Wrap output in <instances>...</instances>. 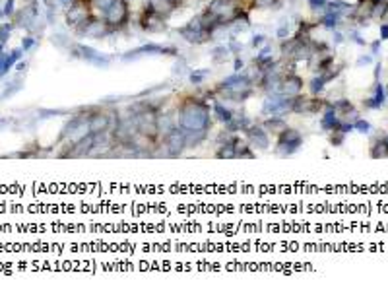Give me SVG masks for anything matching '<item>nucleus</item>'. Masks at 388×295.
I'll return each instance as SVG.
<instances>
[{
  "label": "nucleus",
  "mask_w": 388,
  "mask_h": 295,
  "mask_svg": "<svg viewBox=\"0 0 388 295\" xmlns=\"http://www.w3.org/2000/svg\"><path fill=\"white\" fill-rule=\"evenodd\" d=\"M303 134L297 128H291L288 126L286 130H281L276 138V148L274 152L281 157H291L293 153H297L303 148Z\"/></svg>",
  "instance_id": "4"
},
{
  "label": "nucleus",
  "mask_w": 388,
  "mask_h": 295,
  "mask_svg": "<svg viewBox=\"0 0 388 295\" xmlns=\"http://www.w3.org/2000/svg\"><path fill=\"white\" fill-rule=\"evenodd\" d=\"M157 55H165V56L177 58V56L181 55V51H179L177 45H161V43H155V41H150V43H144V45H140V47H136V49L126 51L121 58L124 62H128V60H136V58H140V56H157Z\"/></svg>",
  "instance_id": "3"
},
{
  "label": "nucleus",
  "mask_w": 388,
  "mask_h": 295,
  "mask_svg": "<svg viewBox=\"0 0 388 295\" xmlns=\"http://www.w3.org/2000/svg\"><path fill=\"white\" fill-rule=\"evenodd\" d=\"M373 60V56H361L359 60H357V66H363V64H369Z\"/></svg>",
  "instance_id": "53"
},
{
  "label": "nucleus",
  "mask_w": 388,
  "mask_h": 295,
  "mask_svg": "<svg viewBox=\"0 0 388 295\" xmlns=\"http://www.w3.org/2000/svg\"><path fill=\"white\" fill-rule=\"evenodd\" d=\"M105 22L109 23L111 27H115L119 33H128L130 27V0H115L111 6L107 8V12L101 16Z\"/></svg>",
  "instance_id": "2"
},
{
  "label": "nucleus",
  "mask_w": 388,
  "mask_h": 295,
  "mask_svg": "<svg viewBox=\"0 0 388 295\" xmlns=\"http://www.w3.org/2000/svg\"><path fill=\"white\" fill-rule=\"evenodd\" d=\"M2 47H4V45H2V43H0V53H2Z\"/></svg>",
  "instance_id": "60"
},
{
  "label": "nucleus",
  "mask_w": 388,
  "mask_h": 295,
  "mask_svg": "<svg viewBox=\"0 0 388 295\" xmlns=\"http://www.w3.org/2000/svg\"><path fill=\"white\" fill-rule=\"evenodd\" d=\"M35 43H37V39H35L33 35H25V37L22 39V51L23 53H27L29 49H33Z\"/></svg>",
  "instance_id": "47"
},
{
  "label": "nucleus",
  "mask_w": 388,
  "mask_h": 295,
  "mask_svg": "<svg viewBox=\"0 0 388 295\" xmlns=\"http://www.w3.org/2000/svg\"><path fill=\"white\" fill-rule=\"evenodd\" d=\"M58 4H60V6H64V8H68V6L72 4V0H58Z\"/></svg>",
  "instance_id": "55"
},
{
  "label": "nucleus",
  "mask_w": 388,
  "mask_h": 295,
  "mask_svg": "<svg viewBox=\"0 0 388 295\" xmlns=\"http://www.w3.org/2000/svg\"><path fill=\"white\" fill-rule=\"evenodd\" d=\"M266 43H268V37L264 33H255L253 39H251V47H253V49H260V47H264Z\"/></svg>",
  "instance_id": "44"
},
{
  "label": "nucleus",
  "mask_w": 388,
  "mask_h": 295,
  "mask_svg": "<svg viewBox=\"0 0 388 295\" xmlns=\"http://www.w3.org/2000/svg\"><path fill=\"white\" fill-rule=\"evenodd\" d=\"M113 35H119V31H117L115 27H111L109 23L103 20V18L97 16V18L91 22V25H89L88 33H86V39L103 41V39H109V37H113Z\"/></svg>",
  "instance_id": "12"
},
{
  "label": "nucleus",
  "mask_w": 388,
  "mask_h": 295,
  "mask_svg": "<svg viewBox=\"0 0 388 295\" xmlns=\"http://www.w3.org/2000/svg\"><path fill=\"white\" fill-rule=\"evenodd\" d=\"M369 153H371L373 159L388 157V146H386V142H384V138H373L371 148H369Z\"/></svg>",
  "instance_id": "24"
},
{
  "label": "nucleus",
  "mask_w": 388,
  "mask_h": 295,
  "mask_svg": "<svg viewBox=\"0 0 388 295\" xmlns=\"http://www.w3.org/2000/svg\"><path fill=\"white\" fill-rule=\"evenodd\" d=\"M303 86H305V80L297 72H284L279 93L286 97H295V95L303 93Z\"/></svg>",
  "instance_id": "11"
},
{
  "label": "nucleus",
  "mask_w": 388,
  "mask_h": 295,
  "mask_svg": "<svg viewBox=\"0 0 388 295\" xmlns=\"http://www.w3.org/2000/svg\"><path fill=\"white\" fill-rule=\"evenodd\" d=\"M319 25L322 27H326V29H338V25H340V16L338 14H334V12H328L324 10L321 16V20H319Z\"/></svg>",
  "instance_id": "30"
},
{
  "label": "nucleus",
  "mask_w": 388,
  "mask_h": 295,
  "mask_svg": "<svg viewBox=\"0 0 388 295\" xmlns=\"http://www.w3.org/2000/svg\"><path fill=\"white\" fill-rule=\"evenodd\" d=\"M51 41H53V45L58 47V49H70V45L74 43V41H70V37L64 35V33H55V35L51 37Z\"/></svg>",
  "instance_id": "36"
},
{
  "label": "nucleus",
  "mask_w": 388,
  "mask_h": 295,
  "mask_svg": "<svg viewBox=\"0 0 388 295\" xmlns=\"http://www.w3.org/2000/svg\"><path fill=\"white\" fill-rule=\"evenodd\" d=\"M332 39H334V43H336V45L344 43V35L338 31V29H334V37H332Z\"/></svg>",
  "instance_id": "50"
},
{
  "label": "nucleus",
  "mask_w": 388,
  "mask_h": 295,
  "mask_svg": "<svg viewBox=\"0 0 388 295\" xmlns=\"http://www.w3.org/2000/svg\"><path fill=\"white\" fill-rule=\"evenodd\" d=\"M243 68H244V60L241 58V55L233 56V72H241Z\"/></svg>",
  "instance_id": "49"
},
{
  "label": "nucleus",
  "mask_w": 388,
  "mask_h": 295,
  "mask_svg": "<svg viewBox=\"0 0 388 295\" xmlns=\"http://www.w3.org/2000/svg\"><path fill=\"white\" fill-rule=\"evenodd\" d=\"M291 107H293V97H286L281 93H268V97L264 99L262 103V115L268 117V115H288L291 113Z\"/></svg>",
  "instance_id": "9"
},
{
  "label": "nucleus",
  "mask_w": 388,
  "mask_h": 295,
  "mask_svg": "<svg viewBox=\"0 0 388 295\" xmlns=\"http://www.w3.org/2000/svg\"><path fill=\"white\" fill-rule=\"evenodd\" d=\"M244 134V138H246V142L251 144L255 150H262V152H266V150H270V146H272V142H270V134H268L264 128H262V124H258V122H251L249 124V128L243 132Z\"/></svg>",
  "instance_id": "10"
},
{
  "label": "nucleus",
  "mask_w": 388,
  "mask_h": 295,
  "mask_svg": "<svg viewBox=\"0 0 388 295\" xmlns=\"http://www.w3.org/2000/svg\"><path fill=\"white\" fill-rule=\"evenodd\" d=\"M12 29H14V23H2L0 25V43L4 45L8 39H10V35H12Z\"/></svg>",
  "instance_id": "42"
},
{
  "label": "nucleus",
  "mask_w": 388,
  "mask_h": 295,
  "mask_svg": "<svg viewBox=\"0 0 388 295\" xmlns=\"http://www.w3.org/2000/svg\"><path fill=\"white\" fill-rule=\"evenodd\" d=\"M4 16H8V18H14V14H16V0H6V4H4Z\"/></svg>",
  "instance_id": "48"
},
{
  "label": "nucleus",
  "mask_w": 388,
  "mask_h": 295,
  "mask_svg": "<svg viewBox=\"0 0 388 295\" xmlns=\"http://www.w3.org/2000/svg\"><path fill=\"white\" fill-rule=\"evenodd\" d=\"M187 68H189V60L183 55H179L175 64H173V76H183V74L187 72Z\"/></svg>",
  "instance_id": "37"
},
{
  "label": "nucleus",
  "mask_w": 388,
  "mask_h": 295,
  "mask_svg": "<svg viewBox=\"0 0 388 295\" xmlns=\"http://www.w3.org/2000/svg\"><path fill=\"white\" fill-rule=\"evenodd\" d=\"M328 101L326 99H321L319 95H312V97H307V95H295L293 97V107H291V113L293 115H299V117H314L319 115L322 109H326Z\"/></svg>",
  "instance_id": "7"
},
{
  "label": "nucleus",
  "mask_w": 388,
  "mask_h": 295,
  "mask_svg": "<svg viewBox=\"0 0 388 295\" xmlns=\"http://www.w3.org/2000/svg\"><path fill=\"white\" fill-rule=\"evenodd\" d=\"M177 124L189 130H211V107L208 99L185 95L177 105Z\"/></svg>",
  "instance_id": "1"
},
{
  "label": "nucleus",
  "mask_w": 388,
  "mask_h": 295,
  "mask_svg": "<svg viewBox=\"0 0 388 295\" xmlns=\"http://www.w3.org/2000/svg\"><path fill=\"white\" fill-rule=\"evenodd\" d=\"M183 130H185V138H187V150L200 148L210 136V130H189V128H183Z\"/></svg>",
  "instance_id": "19"
},
{
  "label": "nucleus",
  "mask_w": 388,
  "mask_h": 295,
  "mask_svg": "<svg viewBox=\"0 0 388 295\" xmlns=\"http://www.w3.org/2000/svg\"><path fill=\"white\" fill-rule=\"evenodd\" d=\"M161 148L165 157H181L187 152V138H185V130L181 126H175L171 130L161 136Z\"/></svg>",
  "instance_id": "6"
},
{
  "label": "nucleus",
  "mask_w": 388,
  "mask_h": 295,
  "mask_svg": "<svg viewBox=\"0 0 388 295\" xmlns=\"http://www.w3.org/2000/svg\"><path fill=\"white\" fill-rule=\"evenodd\" d=\"M384 142H386V146H388V134L384 136Z\"/></svg>",
  "instance_id": "58"
},
{
  "label": "nucleus",
  "mask_w": 388,
  "mask_h": 295,
  "mask_svg": "<svg viewBox=\"0 0 388 295\" xmlns=\"http://www.w3.org/2000/svg\"><path fill=\"white\" fill-rule=\"evenodd\" d=\"M229 49H227V45H216V47H211L210 51V60L214 64H225L227 60H229Z\"/></svg>",
  "instance_id": "23"
},
{
  "label": "nucleus",
  "mask_w": 388,
  "mask_h": 295,
  "mask_svg": "<svg viewBox=\"0 0 388 295\" xmlns=\"http://www.w3.org/2000/svg\"><path fill=\"white\" fill-rule=\"evenodd\" d=\"M351 4H347V2H344V0H328V4H326V8L324 10H328V12H334V14H338L340 18L342 16H345V14H351Z\"/></svg>",
  "instance_id": "27"
},
{
  "label": "nucleus",
  "mask_w": 388,
  "mask_h": 295,
  "mask_svg": "<svg viewBox=\"0 0 388 295\" xmlns=\"http://www.w3.org/2000/svg\"><path fill=\"white\" fill-rule=\"evenodd\" d=\"M328 142L332 144L334 148H342L345 142V134L344 132H340V130H334L330 132V136H328Z\"/></svg>",
  "instance_id": "41"
},
{
  "label": "nucleus",
  "mask_w": 388,
  "mask_h": 295,
  "mask_svg": "<svg viewBox=\"0 0 388 295\" xmlns=\"http://www.w3.org/2000/svg\"><path fill=\"white\" fill-rule=\"evenodd\" d=\"M380 72H382V66L377 64V68H375V78L378 80V76H380Z\"/></svg>",
  "instance_id": "56"
},
{
  "label": "nucleus",
  "mask_w": 388,
  "mask_h": 295,
  "mask_svg": "<svg viewBox=\"0 0 388 295\" xmlns=\"http://www.w3.org/2000/svg\"><path fill=\"white\" fill-rule=\"evenodd\" d=\"M388 39V23H382L380 25V41Z\"/></svg>",
  "instance_id": "51"
},
{
  "label": "nucleus",
  "mask_w": 388,
  "mask_h": 295,
  "mask_svg": "<svg viewBox=\"0 0 388 295\" xmlns=\"http://www.w3.org/2000/svg\"><path fill=\"white\" fill-rule=\"evenodd\" d=\"M23 55V51H22V47L20 49H14L12 53H0V78L2 76H6L8 72H10L12 68H14V64L22 58Z\"/></svg>",
  "instance_id": "16"
},
{
  "label": "nucleus",
  "mask_w": 388,
  "mask_h": 295,
  "mask_svg": "<svg viewBox=\"0 0 388 295\" xmlns=\"http://www.w3.org/2000/svg\"><path fill=\"white\" fill-rule=\"evenodd\" d=\"M289 124L284 115H268L266 119L262 120V128L268 132V134H274L277 136L281 130H286Z\"/></svg>",
  "instance_id": "15"
},
{
  "label": "nucleus",
  "mask_w": 388,
  "mask_h": 295,
  "mask_svg": "<svg viewBox=\"0 0 388 295\" xmlns=\"http://www.w3.org/2000/svg\"><path fill=\"white\" fill-rule=\"evenodd\" d=\"M2 16H4V12H2V8H0V18H2Z\"/></svg>",
  "instance_id": "59"
},
{
  "label": "nucleus",
  "mask_w": 388,
  "mask_h": 295,
  "mask_svg": "<svg viewBox=\"0 0 388 295\" xmlns=\"http://www.w3.org/2000/svg\"><path fill=\"white\" fill-rule=\"evenodd\" d=\"M326 86H328V84H326V82H324V80H322V78L316 74V76H314L309 82V91L312 93V95H321L322 91L326 89Z\"/></svg>",
  "instance_id": "35"
},
{
  "label": "nucleus",
  "mask_w": 388,
  "mask_h": 295,
  "mask_svg": "<svg viewBox=\"0 0 388 295\" xmlns=\"http://www.w3.org/2000/svg\"><path fill=\"white\" fill-rule=\"evenodd\" d=\"M157 126H159V132H161V136H163V134H167L171 128L177 126V120H175V117H173L171 113H163V111H161V113L157 115Z\"/></svg>",
  "instance_id": "25"
},
{
  "label": "nucleus",
  "mask_w": 388,
  "mask_h": 295,
  "mask_svg": "<svg viewBox=\"0 0 388 295\" xmlns=\"http://www.w3.org/2000/svg\"><path fill=\"white\" fill-rule=\"evenodd\" d=\"M253 4V10H281L286 8V2L284 0H251Z\"/></svg>",
  "instance_id": "26"
},
{
  "label": "nucleus",
  "mask_w": 388,
  "mask_h": 295,
  "mask_svg": "<svg viewBox=\"0 0 388 295\" xmlns=\"http://www.w3.org/2000/svg\"><path fill=\"white\" fill-rule=\"evenodd\" d=\"M253 120L249 119V115H244V113H239V115H235L227 124H225V128L233 134H239V132H244L249 128V124H251Z\"/></svg>",
  "instance_id": "22"
},
{
  "label": "nucleus",
  "mask_w": 388,
  "mask_h": 295,
  "mask_svg": "<svg viewBox=\"0 0 388 295\" xmlns=\"http://www.w3.org/2000/svg\"><path fill=\"white\" fill-rule=\"evenodd\" d=\"M354 130L361 132V134H369V132H371V124H369V120L359 117V119L354 122Z\"/></svg>",
  "instance_id": "43"
},
{
  "label": "nucleus",
  "mask_w": 388,
  "mask_h": 295,
  "mask_svg": "<svg viewBox=\"0 0 388 295\" xmlns=\"http://www.w3.org/2000/svg\"><path fill=\"white\" fill-rule=\"evenodd\" d=\"M330 107H332L338 115H340V119L342 117H347L351 111H355V107H354V103L349 101V99H345V97H342V99H336L334 103H330Z\"/></svg>",
  "instance_id": "29"
},
{
  "label": "nucleus",
  "mask_w": 388,
  "mask_h": 295,
  "mask_svg": "<svg viewBox=\"0 0 388 295\" xmlns=\"http://www.w3.org/2000/svg\"><path fill=\"white\" fill-rule=\"evenodd\" d=\"M144 4H150L159 16H163V18H167V20H169L179 8L177 4L171 2V0H144Z\"/></svg>",
  "instance_id": "18"
},
{
  "label": "nucleus",
  "mask_w": 388,
  "mask_h": 295,
  "mask_svg": "<svg viewBox=\"0 0 388 295\" xmlns=\"http://www.w3.org/2000/svg\"><path fill=\"white\" fill-rule=\"evenodd\" d=\"M56 115H70V111H64V109H41L39 111V117H41V119H49V117H56Z\"/></svg>",
  "instance_id": "45"
},
{
  "label": "nucleus",
  "mask_w": 388,
  "mask_h": 295,
  "mask_svg": "<svg viewBox=\"0 0 388 295\" xmlns=\"http://www.w3.org/2000/svg\"><path fill=\"white\" fill-rule=\"evenodd\" d=\"M211 115L220 120V122H223V124H227V122L235 117V113H233L229 107L223 105L222 99H214V101H211Z\"/></svg>",
  "instance_id": "21"
},
{
  "label": "nucleus",
  "mask_w": 388,
  "mask_h": 295,
  "mask_svg": "<svg viewBox=\"0 0 388 295\" xmlns=\"http://www.w3.org/2000/svg\"><path fill=\"white\" fill-rule=\"evenodd\" d=\"M326 4H328V0H307V6L312 12H324Z\"/></svg>",
  "instance_id": "46"
},
{
  "label": "nucleus",
  "mask_w": 388,
  "mask_h": 295,
  "mask_svg": "<svg viewBox=\"0 0 388 295\" xmlns=\"http://www.w3.org/2000/svg\"><path fill=\"white\" fill-rule=\"evenodd\" d=\"M23 88V80L22 78H18V80H14L10 86H6V89L2 91V99H6V97H12L14 93H18L20 89Z\"/></svg>",
  "instance_id": "38"
},
{
  "label": "nucleus",
  "mask_w": 388,
  "mask_h": 295,
  "mask_svg": "<svg viewBox=\"0 0 388 295\" xmlns=\"http://www.w3.org/2000/svg\"><path fill=\"white\" fill-rule=\"evenodd\" d=\"M377 2H388V0H377Z\"/></svg>",
  "instance_id": "61"
},
{
  "label": "nucleus",
  "mask_w": 388,
  "mask_h": 295,
  "mask_svg": "<svg viewBox=\"0 0 388 295\" xmlns=\"http://www.w3.org/2000/svg\"><path fill=\"white\" fill-rule=\"evenodd\" d=\"M388 16V2H377L373 4V10H371V18L375 20H384Z\"/></svg>",
  "instance_id": "34"
},
{
  "label": "nucleus",
  "mask_w": 388,
  "mask_h": 295,
  "mask_svg": "<svg viewBox=\"0 0 388 295\" xmlns=\"http://www.w3.org/2000/svg\"><path fill=\"white\" fill-rule=\"evenodd\" d=\"M16 70H18L20 74H22V72H25V70H27V62H25V60H23V62H22V60H18V64H16Z\"/></svg>",
  "instance_id": "52"
},
{
  "label": "nucleus",
  "mask_w": 388,
  "mask_h": 295,
  "mask_svg": "<svg viewBox=\"0 0 388 295\" xmlns=\"http://www.w3.org/2000/svg\"><path fill=\"white\" fill-rule=\"evenodd\" d=\"M115 113L113 111L103 109L101 105H95L91 113L88 115V130L93 134H101V132H109L113 128V122H115Z\"/></svg>",
  "instance_id": "8"
},
{
  "label": "nucleus",
  "mask_w": 388,
  "mask_h": 295,
  "mask_svg": "<svg viewBox=\"0 0 388 295\" xmlns=\"http://www.w3.org/2000/svg\"><path fill=\"white\" fill-rule=\"evenodd\" d=\"M171 2H175V4H177V6H181V4H183V2H185V0H171Z\"/></svg>",
  "instance_id": "57"
},
{
  "label": "nucleus",
  "mask_w": 388,
  "mask_h": 295,
  "mask_svg": "<svg viewBox=\"0 0 388 295\" xmlns=\"http://www.w3.org/2000/svg\"><path fill=\"white\" fill-rule=\"evenodd\" d=\"M138 25H140L142 31L150 33V35L165 33L169 29L167 18L159 16L150 4H142V10L138 12Z\"/></svg>",
  "instance_id": "5"
},
{
  "label": "nucleus",
  "mask_w": 388,
  "mask_h": 295,
  "mask_svg": "<svg viewBox=\"0 0 388 295\" xmlns=\"http://www.w3.org/2000/svg\"><path fill=\"white\" fill-rule=\"evenodd\" d=\"M223 88H233V89H244V88H255V76H251L249 72H233L231 76L223 78L222 82Z\"/></svg>",
  "instance_id": "13"
},
{
  "label": "nucleus",
  "mask_w": 388,
  "mask_h": 295,
  "mask_svg": "<svg viewBox=\"0 0 388 295\" xmlns=\"http://www.w3.org/2000/svg\"><path fill=\"white\" fill-rule=\"evenodd\" d=\"M165 89H171V82H161V84H157V86H152V88H146L142 89L136 97H150V95H155V93H159V91H165Z\"/></svg>",
  "instance_id": "32"
},
{
  "label": "nucleus",
  "mask_w": 388,
  "mask_h": 295,
  "mask_svg": "<svg viewBox=\"0 0 388 295\" xmlns=\"http://www.w3.org/2000/svg\"><path fill=\"white\" fill-rule=\"evenodd\" d=\"M95 140H97V134L93 132H86L80 140L74 142V152H72V157H89L93 148H95Z\"/></svg>",
  "instance_id": "14"
},
{
  "label": "nucleus",
  "mask_w": 388,
  "mask_h": 295,
  "mask_svg": "<svg viewBox=\"0 0 388 295\" xmlns=\"http://www.w3.org/2000/svg\"><path fill=\"white\" fill-rule=\"evenodd\" d=\"M216 157H218V159H235V157H237V150H235V146L231 144V140H229V142L218 144Z\"/></svg>",
  "instance_id": "31"
},
{
  "label": "nucleus",
  "mask_w": 388,
  "mask_h": 295,
  "mask_svg": "<svg viewBox=\"0 0 388 295\" xmlns=\"http://www.w3.org/2000/svg\"><path fill=\"white\" fill-rule=\"evenodd\" d=\"M384 101H386V89H384V86L380 82H377L375 84V93L369 99H365L363 105H365L367 109H380L384 105Z\"/></svg>",
  "instance_id": "20"
},
{
  "label": "nucleus",
  "mask_w": 388,
  "mask_h": 295,
  "mask_svg": "<svg viewBox=\"0 0 388 295\" xmlns=\"http://www.w3.org/2000/svg\"><path fill=\"white\" fill-rule=\"evenodd\" d=\"M227 49H229V53L231 56H239L243 53V43L235 37V35H229V41H227Z\"/></svg>",
  "instance_id": "39"
},
{
  "label": "nucleus",
  "mask_w": 388,
  "mask_h": 295,
  "mask_svg": "<svg viewBox=\"0 0 388 295\" xmlns=\"http://www.w3.org/2000/svg\"><path fill=\"white\" fill-rule=\"evenodd\" d=\"M235 159H256V152L251 144H241L237 148V157Z\"/></svg>",
  "instance_id": "33"
},
{
  "label": "nucleus",
  "mask_w": 388,
  "mask_h": 295,
  "mask_svg": "<svg viewBox=\"0 0 388 295\" xmlns=\"http://www.w3.org/2000/svg\"><path fill=\"white\" fill-rule=\"evenodd\" d=\"M211 70L210 68H198V70H190L189 72V80L190 84L194 86V88H200L208 78H210Z\"/></svg>",
  "instance_id": "28"
},
{
  "label": "nucleus",
  "mask_w": 388,
  "mask_h": 295,
  "mask_svg": "<svg viewBox=\"0 0 388 295\" xmlns=\"http://www.w3.org/2000/svg\"><path fill=\"white\" fill-rule=\"evenodd\" d=\"M340 122H342L340 115H338V113L330 107V103H328L326 109H324V115L321 117V128L326 132H334V130H338Z\"/></svg>",
  "instance_id": "17"
},
{
  "label": "nucleus",
  "mask_w": 388,
  "mask_h": 295,
  "mask_svg": "<svg viewBox=\"0 0 388 295\" xmlns=\"http://www.w3.org/2000/svg\"><path fill=\"white\" fill-rule=\"evenodd\" d=\"M289 35H291V23H289V20H284V22L277 25L276 37L281 41V39H288Z\"/></svg>",
  "instance_id": "40"
},
{
  "label": "nucleus",
  "mask_w": 388,
  "mask_h": 295,
  "mask_svg": "<svg viewBox=\"0 0 388 295\" xmlns=\"http://www.w3.org/2000/svg\"><path fill=\"white\" fill-rule=\"evenodd\" d=\"M378 47H380V41H375V43L371 45V49H373V55H377V53H378Z\"/></svg>",
  "instance_id": "54"
}]
</instances>
